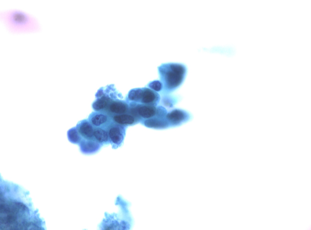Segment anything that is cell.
Here are the masks:
<instances>
[{
  "instance_id": "cell-1",
  "label": "cell",
  "mask_w": 311,
  "mask_h": 230,
  "mask_svg": "<svg viewBox=\"0 0 311 230\" xmlns=\"http://www.w3.org/2000/svg\"><path fill=\"white\" fill-rule=\"evenodd\" d=\"M0 230H46L45 222L35 208L29 192L0 178Z\"/></svg>"
},
{
  "instance_id": "cell-2",
  "label": "cell",
  "mask_w": 311,
  "mask_h": 230,
  "mask_svg": "<svg viewBox=\"0 0 311 230\" xmlns=\"http://www.w3.org/2000/svg\"><path fill=\"white\" fill-rule=\"evenodd\" d=\"M0 19L8 30L12 33L36 32L40 29L35 18L20 10L14 9L1 12Z\"/></svg>"
},
{
  "instance_id": "cell-3",
  "label": "cell",
  "mask_w": 311,
  "mask_h": 230,
  "mask_svg": "<svg viewBox=\"0 0 311 230\" xmlns=\"http://www.w3.org/2000/svg\"><path fill=\"white\" fill-rule=\"evenodd\" d=\"M158 69L162 85L161 90L165 94L178 88L183 82L187 72L186 65L177 62L162 63Z\"/></svg>"
},
{
  "instance_id": "cell-4",
  "label": "cell",
  "mask_w": 311,
  "mask_h": 230,
  "mask_svg": "<svg viewBox=\"0 0 311 230\" xmlns=\"http://www.w3.org/2000/svg\"><path fill=\"white\" fill-rule=\"evenodd\" d=\"M115 205L120 208L118 213L109 214L105 212L104 217L98 225L100 230H125L128 229V224L122 219L123 206L121 200L119 198L115 200Z\"/></svg>"
},
{
  "instance_id": "cell-5",
  "label": "cell",
  "mask_w": 311,
  "mask_h": 230,
  "mask_svg": "<svg viewBox=\"0 0 311 230\" xmlns=\"http://www.w3.org/2000/svg\"><path fill=\"white\" fill-rule=\"evenodd\" d=\"M129 101L148 105L157 106L160 97L156 91L148 88L132 89L128 94Z\"/></svg>"
},
{
  "instance_id": "cell-6",
  "label": "cell",
  "mask_w": 311,
  "mask_h": 230,
  "mask_svg": "<svg viewBox=\"0 0 311 230\" xmlns=\"http://www.w3.org/2000/svg\"><path fill=\"white\" fill-rule=\"evenodd\" d=\"M126 127L113 121L107 128L112 148L116 149L121 145L125 135Z\"/></svg>"
},
{
  "instance_id": "cell-7",
  "label": "cell",
  "mask_w": 311,
  "mask_h": 230,
  "mask_svg": "<svg viewBox=\"0 0 311 230\" xmlns=\"http://www.w3.org/2000/svg\"><path fill=\"white\" fill-rule=\"evenodd\" d=\"M192 117L188 112L179 109H174L167 112L166 115L170 127L181 125L191 120Z\"/></svg>"
},
{
  "instance_id": "cell-8",
  "label": "cell",
  "mask_w": 311,
  "mask_h": 230,
  "mask_svg": "<svg viewBox=\"0 0 311 230\" xmlns=\"http://www.w3.org/2000/svg\"><path fill=\"white\" fill-rule=\"evenodd\" d=\"M89 121L94 128L106 129L113 121L108 114L101 112L92 113L89 117Z\"/></svg>"
},
{
  "instance_id": "cell-9",
  "label": "cell",
  "mask_w": 311,
  "mask_h": 230,
  "mask_svg": "<svg viewBox=\"0 0 311 230\" xmlns=\"http://www.w3.org/2000/svg\"><path fill=\"white\" fill-rule=\"evenodd\" d=\"M141 123L147 127L155 129H164L170 127L166 116H162L158 113H156L153 117L144 120Z\"/></svg>"
},
{
  "instance_id": "cell-10",
  "label": "cell",
  "mask_w": 311,
  "mask_h": 230,
  "mask_svg": "<svg viewBox=\"0 0 311 230\" xmlns=\"http://www.w3.org/2000/svg\"><path fill=\"white\" fill-rule=\"evenodd\" d=\"M81 151L84 154H90L98 151L102 146L94 139L83 138L78 144Z\"/></svg>"
},
{
  "instance_id": "cell-11",
  "label": "cell",
  "mask_w": 311,
  "mask_h": 230,
  "mask_svg": "<svg viewBox=\"0 0 311 230\" xmlns=\"http://www.w3.org/2000/svg\"><path fill=\"white\" fill-rule=\"evenodd\" d=\"M76 128L82 138L94 139V127L89 121L84 120L80 121L77 124Z\"/></svg>"
},
{
  "instance_id": "cell-12",
  "label": "cell",
  "mask_w": 311,
  "mask_h": 230,
  "mask_svg": "<svg viewBox=\"0 0 311 230\" xmlns=\"http://www.w3.org/2000/svg\"><path fill=\"white\" fill-rule=\"evenodd\" d=\"M112 120L114 123L125 127L138 123L130 113L114 115Z\"/></svg>"
},
{
  "instance_id": "cell-13",
  "label": "cell",
  "mask_w": 311,
  "mask_h": 230,
  "mask_svg": "<svg viewBox=\"0 0 311 230\" xmlns=\"http://www.w3.org/2000/svg\"><path fill=\"white\" fill-rule=\"evenodd\" d=\"M129 104L122 101L113 102L111 104L108 108L109 112L114 115L129 113Z\"/></svg>"
},
{
  "instance_id": "cell-14",
  "label": "cell",
  "mask_w": 311,
  "mask_h": 230,
  "mask_svg": "<svg viewBox=\"0 0 311 230\" xmlns=\"http://www.w3.org/2000/svg\"><path fill=\"white\" fill-rule=\"evenodd\" d=\"M93 139L102 146L110 144L107 129L94 128Z\"/></svg>"
},
{
  "instance_id": "cell-15",
  "label": "cell",
  "mask_w": 311,
  "mask_h": 230,
  "mask_svg": "<svg viewBox=\"0 0 311 230\" xmlns=\"http://www.w3.org/2000/svg\"><path fill=\"white\" fill-rule=\"evenodd\" d=\"M67 137L69 141L74 144H79L83 139L76 127H73L67 131Z\"/></svg>"
},
{
  "instance_id": "cell-16",
  "label": "cell",
  "mask_w": 311,
  "mask_h": 230,
  "mask_svg": "<svg viewBox=\"0 0 311 230\" xmlns=\"http://www.w3.org/2000/svg\"><path fill=\"white\" fill-rule=\"evenodd\" d=\"M107 104L106 100L103 99H99L93 103L92 107L95 110L101 111L106 108Z\"/></svg>"
},
{
  "instance_id": "cell-17",
  "label": "cell",
  "mask_w": 311,
  "mask_h": 230,
  "mask_svg": "<svg viewBox=\"0 0 311 230\" xmlns=\"http://www.w3.org/2000/svg\"><path fill=\"white\" fill-rule=\"evenodd\" d=\"M148 86L150 89L156 92L160 91L162 89V85L160 81L156 80L150 82Z\"/></svg>"
}]
</instances>
